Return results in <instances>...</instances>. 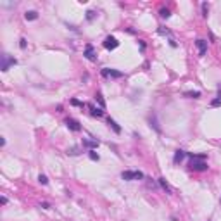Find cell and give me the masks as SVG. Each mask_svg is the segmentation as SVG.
<instances>
[{"label":"cell","mask_w":221,"mask_h":221,"mask_svg":"<svg viewBox=\"0 0 221 221\" xmlns=\"http://www.w3.org/2000/svg\"><path fill=\"white\" fill-rule=\"evenodd\" d=\"M185 156H187V152H185V150H176V154H174V159H173V161H174V164H180V162L183 161V157H185Z\"/></svg>","instance_id":"30bf717a"},{"label":"cell","mask_w":221,"mask_h":221,"mask_svg":"<svg viewBox=\"0 0 221 221\" xmlns=\"http://www.w3.org/2000/svg\"><path fill=\"white\" fill-rule=\"evenodd\" d=\"M150 126H154V128H156V131H157V133H161V126H159V123H157V119H156V116H150Z\"/></svg>","instance_id":"9a60e30c"},{"label":"cell","mask_w":221,"mask_h":221,"mask_svg":"<svg viewBox=\"0 0 221 221\" xmlns=\"http://www.w3.org/2000/svg\"><path fill=\"white\" fill-rule=\"evenodd\" d=\"M95 55H97V54L93 52V45H87V47H85V57L88 60H97Z\"/></svg>","instance_id":"52a82bcc"},{"label":"cell","mask_w":221,"mask_h":221,"mask_svg":"<svg viewBox=\"0 0 221 221\" xmlns=\"http://www.w3.org/2000/svg\"><path fill=\"white\" fill-rule=\"evenodd\" d=\"M207 10H209V7H207V4L204 2V4H202V16H204V17L207 16Z\"/></svg>","instance_id":"7402d4cb"},{"label":"cell","mask_w":221,"mask_h":221,"mask_svg":"<svg viewBox=\"0 0 221 221\" xmlns=\"http://www.w3.org/2000/svg\"><path fill=\"white\" fill-rule=\"evenodd\" d=\"M159 33H161V35H171V31L166 30V28H162V26L159 28Z\"/></svg>","instance_id":"d4e9b609"},{"label":"cell","mask_w":221,"mask_h":221,"mask_svg":"<svg viewBox=\"0 0 221 221\" xmlns=\"http://www.w3.org/2000/svg\"><path fill=\"white\" fill-rule=\"evenodd\" d=\"M121 178L126 180V181L142 180V178H143V173H142V171H123V173H121Z\"/></svg>","instance_id":"3957f363"},{"label":"cell","mask_w":221,"mask_h":221,"mask_svg":"<svg viewBox=\"0 0 221 221\" xmlns=\"http://www.w3.org/2000/svg\"><path fill=\"white\" fill-rule=\"evenodd\" d=\"M211 105H212V107H218V105H221V88L218 90V97L211 102Z\"/></svg>","instance_id":"2e32d148"},{"label":"cell","mask_w":221,"mask_h":221,"mask_svg":"<svg viewBox=\"0 0 221 221\" xmlns=\"http://www.w3.org/2000/svg\"><path fill=\"white\" fill-rule=\"evenodd\" d=\"M157 181H159V185H161V187H162V188H164V190H166V192H168V193H173V190H171V188H169V185H168V181L164 180V178H159V180H157Z\"/></svg>","instance_id":"5bb4252c"},{"label":"cell","mask_w":221,"mask_h":221,"mask_svg":"<svg viewBox=\"0 0 221 221\" xmlns=\"http://www.w3.org/2000/svg\"><path fill=\"white\" fill-rule=\"evenodd\" d=\"M93 17H95V12H93V10H88V12H87V19L92 21Z\"/></svg>","instance_id":"cb8c5ba5"},{"label":"cell","mask_w":221,"mask_h":221,"mask_svg":"<svg viewBox=\"0 0 221 221\" xmlns=\"http://www.w3.org/2000/svg\"><path fill=\"white\" fill-rule=\"evenodd\" d=\"M38 181H40L41 185H47V183H49V178H47L45 174H40V176H38Z\"/></svg>","instance_id":"ffe728a7"},{"label":"cell","mask_w":221,"mask_h":221,"mask_svg":"<svg viewBox=\"0 0 221 221\" xmlns=\"http://www.w3.org/2000/svg\"><path fill=\"white\" fill-rule=\"evenodd\" d=\"M24 19H26V21H35V19H38V12H36V10H28V12L24 14Z\"/></svg>","instance_id":"8fae6325"},{"label":"cell","mask_w":221,"mask_h":221,"mask_svg":"<svg viewBox=\"0 0 221 221\" xmlns=\"http://www.w3.org/2000/svg\"><path fill=\"white\" fill-rule=\"evenodd\" d=\"M192 157L190 164H188V168L193 171H206L209 166H207V162L204 161L206 159V154H188Z\"/></svg>","instance_id":"6da1fadb"},{"label":"cell","mask_w":221,"mask_h":221,"mask_svg":"<svg viewBox=\"0 0 221 221\" xmlns=\"http://www.w3.org/2000/svg\"><path fill=\"white\" fill-rule=\"evenodd\" d=\"M83 147H88V149H97V147H99V140H90V138H83Z\"/></svg>","instance_id":"9c48e42d"},{"label":"cell","mask_w":221,"mask_h":221,"mask_svg":"<svg viewBox=\"0 0 221 221\" xmlns=\"http://www.w3.org/2000/svg\"><path fill=\"white\" fill-rule=\"evenodd\" d=\"M95 99H97V102L100 104V107L104 109V107H105V102H104V99H102V93H97V95H95Z\"/></svg>","instance_id":"ac0fdd59"},{"label":"cell","mask_w":221,"mask_h":221,"mask_svg":"<svg viewBox=\"0 0 221 221\" xmlns=\"http://www.w3.org/2000/svg\"><path fill=\"white\" fill-rule=\"evenodd\" d=\"M88 156H90L92 161H99V159H100V156H99L97 152H93V150H90V154H88Z\"/></svg>","instance_id":"d6986e66"},{"label":"cell","mask_w":221,"mask_h":221,"mask_svg":"<svg viewBox=\"0 0 221 221\" xmlns=\"http://www.w3.org/2000/svg\"><path fill=\"white\" fill-rule=\"evenodd\" d=\"M88 107H90V110H92V116H97V118L104 116V110H102V109H97V107L92 105V104H88Z\"/></svg>","instance_id":"7c38bea8"},{"label":"cell","mask_w":221,"mask_h":221,"mask_svg":"<svg viewBox=\"0 0 221 221\" xmlns=\"http://www.w3.org/2000/svg\"><path fill=\"white\" fill-rule=\"evenodd\" d=\"M2 64H0V69L2 71H9L10 66H14V64H17V60L14 59V57H10L9 54H2Z\"/></svg>","instance_id":"7a4b0ae2"},{"label":"cell","mask_w":221,"mask_h":221,"mask_svg":"<svg viewBox=\"0 0 221 221\" xmlns=\"http://www.w3.org/2000/svg\"><path fill=\"white\" fill-rule=\"evenodd\" d=\"M19 47L21 49H26V38H21L19 40Z\"/></svg>","instance_id":"484cf974"},{"label":"cell","mask_w":221,"mask_h":221,"mask_svg":"<svg viewBox=\"0 0 221 221\" xmlns=\"http://www.w3.org/2000/svg\"><path fill=\"white\" fill-rule=\"evenodd\" d=\"M71 104H73V105H80V107H83V104H81L80 100H76V99H73V100H71Z\"/></svg>","instance_id":"4316f807"},{"label":"cell","mask_w":221,"mask_h":221,"mask_svg":"<svg viewBox=\"0 0 221 221\" xmlns=\"http://www.w3.org/2000/svg\"><path fill=\"white\" fill-rule=\"evenodd\" d=\"M68 154H71V156H76V154H80V152H78V147H71L69 150H68Z\"/></svg>","instance_id":"603a6c76"},{"label":"cell","mask_w":221,"mask_h":221,"mask_svg":"<svg viewBox=\"0 0 221 221\" xmlns=\"http://www.w3.org/2000/svg\"><path fill=\"white\" fill-rule=\"evenodd\" d=\"M119 47V41L116 40L114 36H107L105 40H104V49H107V50H114V49H118Z\"/></svg>","instance_id":"277c9868"},{"label":"cell","mask_w":221,"mask_h":221,"mask_svg":"<svg viewBox=\"0 0 221 221\" xmlns=\"http://www.w3.org/2000/svg\"><path fill=\"white\" fill-rule=\"evenodd\" d=\"M107 124H109V126H110L114 131H116V133H121V126H119V124H118L114 119H110V118H109V119H107Z\"/></svg>","instance_id":"4fadbf2b"},{"label":"cell","mask_w":221,"mask_h":221,"mask_svg":"<svg viewBox=\"0 0 221 221\" xmlns=\"http://www.w3.org/2000/svg\"><path fill=\"white\" fill-rule=\"evenodd\" d=\"M66 126H68L71 131H81L80 123H78L76 119H73V118H68V119H66Z\"/></svg>","instance_id":"8992f818"},{"label":"cell","mask_w":221,"mask_h":221,"mask_svg":"<svg viewBox=\"0 0 221 221\" xmlns=\"http://www.w3.org/2000/svg\"><path fill=\"white\" fill-rule=\"evenodd\" d=\"M169 16H171L169 9H161V17H166V19H168Z\"/></svg>","instance_id":"44dd1931"},{"label":"cell","mask_w":221,"mask_h":221,"mask_svg":"<svg viewBox=\"0 0 221 221\" xmlns=\"http://www.w3.org/2000/svg\"><path fill=\"white\" fill-rule=\"evenodd\" d=\"M197 49H199V55H206V50H207V41L206 40H197L195 41Z\"/></svg>","instance_id":"ba28073f"},{"label":"cell","mask_w":221,"mask_h":221,"mask_svg":"<svg viewBox=\"0 0 221 221\" xmlns=\"http://www.w3.org/2000/svg\"><path fill=\"white\" fill-rule=\"evenodd\" d=\"M102 76H104V78H123V73H121V71H116V69L105 68V69H102Z\"/></svg>","instance_id":"5b68a950"},{"label":"cell","mask_w":221,"mask_h":221,"mask_svg":"<svg viewBox=\"0 0 221 221\" xmlns=\"http://www.w3.org/2000/svg\"><path fill=\"white\" fill-rule=\"evenodd\" d=\"M41 207H43V209H50V206H49L47 202H41Z\"/></svg>","instance_id":"83f0119b"},{"label":"cell","mask_w":221,"mask_h":221,"mask_svg":"<svg viewBox=\"0 0 221 221\" xmlns=\"http://www.w3.org/2000/svg\"><path fill=\"white\" fill-rule=\"evenodd\" d=\"M185 97H188V99H199L201 92H185Z\"/></svg>","instance_id":"e0dca14e"}]
</instances>
